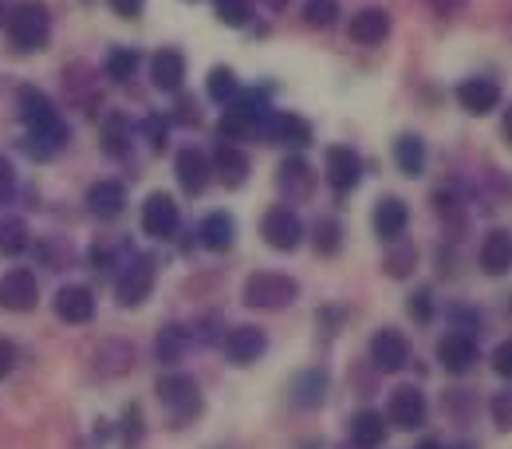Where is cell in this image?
<instances>
[{"instance_id":"cell-19","label":"cell","mask_w":512,"mask_h":449,"mask_svg":"<svg viewBox=\"0 0 512 449\" xmlns=\"http://www.w3.org/2000/svg\"><path fill=\"white\" fill-rule=\"evenodd\" d=\"M327 386H331V379H327L323 367H304V371L292 379V386H288L292 406H296V410H320L323 398H327Z\"/></svg>"},{"instance_id":"cell-24","label":"cell","mask_w":512,"mask_h":449,"mask_svg":"<svg viewBox=\"0 0 512 449\" xmlns=\"http://www.w3.org/2000/svg\"><path fill=\"white\" fill-rule=\"evenodd\" d=\"M150 75H154V87L162 95H178L182 83H186V56L178 48H162L154 56V64H150Z\"/></svg>"},{"instance_id":"cell-16","label":"cell","mask_w":512,"mask_h":449,"mask_svg":"<svg viewBox=\"0 0 512 449\" xmlns=\"http://www.w3.org/2000/svg\"><path fill=\"white\" fill-rule=\"evenodd\" d=\"M457 103H461V111H469V115H489V111L501 107V87H497V79L473 75V79H465V83L457 87Z\"/></svg>"},{"instance_id":"cell-36","label":"cell","mask_w":512,"mask_h":449,"mask_svg":"<svg viewBox=\"0 0 512 449\" xmlns=\"http://www.w3.org/2000/svg\"><path fill=\"white\" fill-rule=\"evenodd\" d=\"M142 438H146V418H142V406L130 402L119 418V442H123V449H138Z\"/></svg>"},{"instance_id":"cell-39","label":"cell","mask_w":512,"mask_h":449,"mask_svg":"<svg viewBox=\"0 0 512 449\" xmlns=\"http://www.w3.org/2000/svg\"><path fill=\"white\" fill-rule=\"evenodd\" d=\"M134 71H138V52H134V48H111V56H107V75H111L115 83H127Z\"/></svg>"},{"instance_id":"cell-2","label":"cell","mask_w":512,"mask_h":449,"mask_svg":"<svg viewBox=\"0 0 512 449\" xmlns=\"http://www.w3.org/2000/svg\"><path fill=\"white\" fill-rule=\"evenodd\" d=\"M245 308L253 312H284L300 300V284L284 272H253L245 280V292H241Z\"/></svg>"},{"instance_id":"cell-14","label":"cell","mask_w":512,"mask_h":449,"mask_svg":"<svg viewBox=\"0 0 512 449\" xmlns=\"http://www.w3.org/2000/svg\"><path fill=\"white\" fill-rule=\"evenodd\" d=\"M174 174H178V186L190 193V197H197V193H205L209 178H213V158L201 154L197 146H186V150L174 158Z\"/></svg>"},{"instance_id":"cell-44","label":"cell","mask_w":512,"mask_h":449,"mask_svg":"<svg viewBox=\"0 0 512 449\" xmlns=\"http://www.w3.org/2000/svg\"><path fill=\"white\" fill-rule=\"evenodd\" d=\"M12 190H16V170H12V162L0 154V205L12 197Z\"/></svg>"},{"instance_id":"cell-41","label":"cell","mask_w":512,"mask_h":449,"mask_svg":"<svg viewBox=\"0 0 512 449\" xmlns=\"http://www.w3.org/2000/svg\"><path fill=\"white\" fill-rule=\"evenodd\" d=\"M406 312H410V320H414V323L434 320V296H430V288L410 292V296H406Z\"/></svg>"},{"instance_id":"cell-13","label":"cell","mask_w":512,"mask_h":449,"mask_svg":"<svg viewBox=\"0 0 512 449\" xmlns=\"http://www.w3.org/2000/svg\"><path fill=\"white\" fill-rule=\"evenodd\" d=\"M56 320L71 323V327L91 323L95 320V292L87 284H64L56 292Z\"/></svg>"},{"instance_id":"cell-49","label":"cell","mask_w":512,"mask_h":449,"mask_svg":"<svg viewBox=\"0 0 512 449\" xmlns=\"http://www.w3.org/2000/svg\"><path fill=\"white\" fill-rule=\"evenodd\" d=\"M426 4H430L438 16H453V12H461L469 0H426Z\"/></svg>"},{"instance_id":"cell-15","label":"cell","mask_w":512,"mask_h":449,"mask_svg":"<svg viewBox=\"0 0 512 449\" xmlns=\"http://www.w3.org/2000/svg\"><path fill=\"white\" fill-rule=\"evenodd\" d=\"M276 186H280V193H284L288 201H308L312 190H316V170H312L300 154H292V158L280 162V170H276Z\"/></svg>"},{"instance_id":"cell-11","label":"cell","mask_w":512,"mask_h":449,"mask_svg":"<svg viewBox=\"0 0 512 449\" xmlns=\"http://www.w3.org/2000/svg\"><path fill=\"white\" fill-rule=\"evenodd\" d=\"M221 347H225V359L233 363V367H253L256 359L268 351V335L253 327V323H241V327H233L225 339H221Z\"/></svg>"},{"instance_id":"cell-29","label":"cell","mask_w":512,"mask_h":449,"mask_svg":"<svg viewBox=\"0 0 512 449\" xmlns=\"http://www.w3.org/2000/svg\"><path fill=\"white\" fill-rule=\"evenodd\" d=\"M351 446L355 449H379L386 446V418L383 410H359L351 418Z\"/></svg>"},{"instance_id":"cell-26","label":"cell","mask_w":512,"mask_h":449,"mask_svg":"<svg viewBox=\"0 0 512 449\" xmlns=\"http://www.w3.org/2000/svg\"><path fill=\"white\" fill-rule=\"evenodd\" d=\"M67 142H71V130L67 123H52V127L44 130H28V138H24V154L28 158H36V162H48V158H56L60 150H64Z\"/></svg>"},{"instance_id":"cell-17","label":"cell","mask_w":512,"mask_h":449,"mask_svg":"<svg viewBox=\"0 0 512 449\" xmlns=\"http://www.w3.org/2000/svg\"><path fill=\"white\" fill-rule=\"evenodd\" d=\"M16 111H20V123L28 130H44V127H52V123H60L56 103H52L40 87H20V91H16Z\"/></svg>"},{"instance_id":"cell-7","label":"cell","mask_w":512,"mask_h":449,"mask_svg":"<svg viewBox=\"0 0 512 449\" xmlns=\"http://www.w3.org/2000/svg\"><path fill=\"white\" fill-rule=\"evenodd\" d=\"M430 418V402L418 386H398L390 390V402H386V422H394L398 430H422Z\"/></svg>"},{"instance_id":"cell-4","label":"cell","mask_w":512,"mask_h":449,"mask_svg":"<svg viewBox=\"0 0 512 449\" xmlns=\"http://www.w3.org/2000/svg\"><path fill=\"white\" fill-rule=\"evenodd\" d=\"M154 280H158V257L154 253H138L123 264V272L115 276V300L119 308H138L150 300L154 292Z\"/></svg>"},{"instance_id":"cell-5","label":"cell","mask_w":512,"mask_h":449,"mask_svg":"<svg viewBox=\"0 0 512 449\" xmlns=\"http://www.w3.org/2000/svg\"><path fill=\"white\" fill-rule=\"evenodd\" d=\"M260 237H264L268 249H276V253H292V249H300V241H304V221H300L296 209H288V205H272V209L260 217Z\"/></svg>"},{"instance_id":"cell-20","label":"cell","mask_w":512,"mask_h":449,"mask_svg":"<svg viewBox=\"0 0 512 449\" xmlns=\"http://www.w3.org/2000/svg\"><path fill=\"white\" fill-rule=\"evenodd\" d=\"M260 138H272V142H284V146H312V123L300 119V115H284V111H272L268 123H264V134Z\"/></svg>"},{"instance_id":"cell-38","label":"cell","mask_w":512,"mask_h":449,"mask_svg":"<svg viewBox=\"0 0 512 449\" xmlns=\"http://www.w3.org/2000/svg\"><path fill=\"white\" fill-rule=\"evenodd\" d=\"M213 16L225 28H245L253 16V0H213Z\"/></svg>"},{"instance_id":"cell-48","label":"cell","mask_w":512,"mask_h":449,"mask_svg":"<svg viewBox=\"0 0 512 449\" xmlns=\"http://www.w3.org/2000/svg\"><path fill=\"white\" fill-rule=\"evenodd\" d=\"M316 320L323 323V331H327V335H335V331H339V323H343V308H323Z\"/></svg>"},{"instance_id":"cell-25","label":"cell","mask_w":512,"mask_h":449,"mask_svg":"<svg viewBox=\"0 0 512 449\" xmlns=\"http://www.w3.org/2000/svg\"><path fill=\"white\" fill-rule=\"evenodd\" d=\"M95 371L107 379H119V375L134 371V347L127 339H103L95 347Z\"/></svg>"},{"instance_id":"cell-31","label":"cell","mask_w":512,"mask_h":449,"mask_svg":"<svg viewBox=\"0 0 512 449\" xmlns=\"http://www.w3.org/2000/svg\"><path fill=\"white\" fill-rule=\"evenodd\" d=\"M190 351V331L182 323H166L154 339V355L158 363H182V355Z\"/></svg>"},{"instance_id":"cell-1","label":"cell","mask_w":512,"mask_h":449,"mask_svg":"<svg viewBox=\"0 0 512 449\" xmlns=\"http://www.w3.org/2000/svg\"><path fill=\"white\" fill-rule=\"evenodd\" d=\"M4 28H8V40L16 52H44L52 40V12L44 0H20L8 12Z\"/></svg>"},{"instance_id":"cell-35","label":"cell","mask_w":512,"mask_h":449,"mask_svg":"<svg viewBox=\"0 0 512 449\" xmlns=\"http://www.w3.org/2000/svg\"><path fill=\"white\" fill-rule=\"evenodd\" d=\"M414 268H418V249L414 245H398L383 257V272L390 280H406V276H414Z\"/></svg>"},{"instance_id":"cell-43","label":"cell","mask_w":512,"mask_h":449,"mask_svg":"<svg viewBox=\"0 0 512 449\" xmlns=\"http://www.w3.org/2000/svg\"><path fill=\"white\" fill-rule=\"evenodd\" d=\"M493 371H497L501 379H509V383H512V339L497 343V351H493Z\"/></svg>"},{"instance_id":"cell-55","label":"cell","mask_w":512,"mask_h":449,"mask_svg":"<svg viewBox=\"0 0 512 449\" xmlns=\"http://www.w3.org/2000/svg\"><path fill=\"white\" fill-rule=\"evenodd\" d=\"M501 130H505V138L512 142V107L505 111V123H501Z\"/></svg>"},{"instance_id":"cell-37","label":"cell","mask_w":512,"mask_h":449,"mask_svg":"<svg viewBox=\"0 0 512 449\" xmlns=\"http://www.w3.org/2000/svg\"><path fill=\"white\" fill-rule=\"evenodd\" d=\"M241 95V83L233 75V67H213L209 71V99L213 103H233Z\"/></svg>"},{"instance_id":"cell-33","label":"cell","mask_w":512,"mask_h":449,"mask_svg":"<svg viewBox=\"0 0 512 449\" xmlns=\"http://www.w3.org/2000/svg\"><path fill=\"white\" fill-rule=\"evenodd\" d=\"M28 249V225L20 217H0V257H20Z\"/></svg>"},{"instance_id":"cell-57","label":"cell","mask_w":512,"mask_h":449,"mask_svg":"<svg viewBox=\"0 0 512 449\" xmlns=\"http://www.w3.org/2000/svg\"><path fill=\"white\" fill-rule=\"evenodd\" d=\"M453 449H477L473 442H461V446H453Z\"/></svg>"},{"instance_id":"cell-46","label":"cell","mask_w":512,"mask_h":449,"mask_svg":"<svg viewBox=\"0 0 512 449\" xmlns=\"http://www.w3.org/2000/svg\"><path fill=\"white\" fill-rule=\"evenodd\" d=\"M107 4H111V12H115V16H123V20L142 16V8H146V0H107Z\"/></svg>"},{"instance_id":"cell-8","label":"cell","mask_w":512,"mask_h":449,"mask_svg":"<svg viewBox=\"0 0 512 449\" xmlns=\"http://www.w3.org/2000/svg\"><path fill=\"white\" fill-rule=\"evenodd\" d=\"M40 304V280L28 268H12L0 276V308L4 312H32Z\"/></svg>"},{"instance_id":"cell-47","label":"cell","mask_w":512,"mask_h":449,"mask_svg":"<svg viewBox=\"0 0 512 449\" xmlns=\"http://www.w3.org/2000/svg\"><path fill=\"white\" fill-rule=\"evenodd\" d=\"M146 134H150V146L162 154V150H166V123H162L158 115H154V119H146Z\"/></svg>"},{"instance_id":"cell-22","label":"cell","mask_w":512,"mask_h":449,"mask_svg":"<svg viewBox=\"0 0 512 449\" xmlns=\"http://www.w3.org/2000/svg\"><path fill=\"white\" fill-rule=\"evenodd\" d=\"M249 154L241 150V146H233V142H221L217 146V154H213V174L229 186V190H241L245 182H249Z\"/></svg>"},{"instance_id":"cell-21","label":"cell","mask_w":512,"mask_h":449,"mask_svg":"<svg viewBox=\"0 0 512 449\" xmlns=\"http://www.w3.org/2000/svg\"><path fill=\"white\" fill-rule=\"evenodd\" d=\"M477 260H481V272H485V276H509L512 272V233L509 229H493V233H485Z\"/></svg>"},{"instance_id":"cell-53","label":"cell","mask_w":512,"mask_h":449,"mask_svg":"<svg viewBox=\"0 0 512 449\" xmlns=\"http://www.w3.org/2000/svg\"><path fill=\"white\" fill-rule=\"evenodd\" d=\"M107 438H111V426H107V422H99V426H95V442H99V449H103Z\"/></svg>"},{"instance_id":"cell-52","label":"cell","mask_w":512,"mask_h":449,"mask_svg":"<svg viewBox=\"0 0 512 449\" xmlns=\"http://www.w3.org/2000/svg\"><path fill=\"white\" fill-rule=\"evenodd\" d=\"M178 123H197V107L190 99H178Z\"/></svg>"},{"instance_id":"cell-12","label":"cell","mask_w":512,"mask_h":449,"mask_svg":"<svg viewBox=\"0 0 512 449\" xmlns=\"http://www.w3.org/2000/svg\"><path fill=\"white\" fill-rule=\"evenodd\" d=\"M438 363L449 375H469L477 367V339L469 331H449L438 339Z\"/></svg>"},{"instance_id":"cell-32","label":"cell","mask_w":512,"mask_h":449,"mask_svg":"<svg viewBox=\"0 0 512 449\" xmlns=\"http://www.w3.org/2000/svg\"><path fill=\"white\" fill-rule=\"evenodd\" d=\"M103 150L111 158H127L130 154V119L123 111H111L103 119Z\"/></svg>"},{"instance_id":"cell-6","label":"cell","mask_w":512,"mask_h":449,"mask_svg":"<svg viewBox=\"0 0 512 449\" xmlns=\"http://www.w3.org/2000/svg\"><path fill=\"white\" fill-rule=\"evenodd\" d=\"M182 229V213H178V201L170 193H150L142 201V233L154 237V241H174Z\"/></svg>"},{"instance_id":"cell-56","label":"cell","mask_w":512,"mask_h":449,"mask_svg":"<svg viewBox=\"0 0 512 449\" xmlns=\"http://www.w3.org/2000/svg\"><path fill=\"white\" fill-rule=\"evenodd\" d=\"M264 4H268V8H276V12H280V8H288V0H264Z\"/></svg>"},{"instance_id":"cell-51","label":"cell","mask_w":512,"mask_h":449,"mask_svg":"<svg viewBox=\"0 0 512 449\" xmlns=\"http://www.w3.org/2000/svg\"><path fill=\"white\" fill-rule=\"evenodd\" d=\"M91 268H95V272H107V268H111V249H99V245H95V249H91Z\"/></svg>"},{"instance_id":"cell-30","label":"cell","mask_w":512,"mask_h":449,"mask_svg":"<svg viewBox=\"0 0 512 449\" xmlns=\"http://www.w3.org/2000/svg\"><path fill=\"white\" fill-rule=\"evenodd\" d=\"M394 162L406 178H422L426 174V142L418 134H398L394 138Z\"/></svg>"},{"instance_id":"cell-9","label":"cell","mask_w":512,"mask_h":449,"mask_svg":"<svg viewBox=\"0 0 512 449\" xmlns=\"http://www.w3.org/2000/svg\"><path fill=\"white\" fill-rule=\"evenodd\" d=\"M323 178L335 193H351L363 178V162L351 146H327L323 154Z\"/></svg>"},{"instance_id":"cell-59","label":"cell","mask_w":512,"mask_h":449,"mask_svg":"<svg viewBox=\"0 0 512 449\" xmlns=\"http://www.w3.org/2000/svg\"><path fill=\"white\" fill-rule=\"evenodd\" d=\"M347 449H351V446H347Z\"/></svg>"},{"instance_id":"cell-10","label":"cell","mask_w":512,"mask_h":449,"mask_svg":"<svg viewBox=\"0 0 512 449\" xmlns=\"http://www.w3.org/2000/svg\"><path fill=\"white\" fill-rule=\"evenodd\" d=\"M406 359H410V343H406V335L398 327H379L371 335V363H375V371L394 375V371L406 367Z\"/></svg>"},{"instance_id":"cell-23","label":"cell","mask_w":512,"mask_h":449,"mask_svg":"<svg viewBox=\"0 0 512 449\" xmlns=\"http://www.w3.org/2000/svg\"><path fill=\"white\" fill-rule=\"evenodd\" d=\"M197 241H201L209 253H229L233 241H237V221H233V213H225V209L209 213V217L197 225Z\"/></svg>"},{"instance_id":"cell-3","label":"cell","mask_w":512,"mask_h":449,"mask_svg":"<svg viewBox=\"0 0 512 449\" xmlns=\"http://www.w3.org/2000/svg\"><path fill=\"white\" fill-rule=\"evenodd\" d=\"M154 394H158L162 410L170 414V426H190L205 410V398H201V390L190 375H162L154 383Z\"/></svg>"},{"instance_id":"cell-58","label":"cell","mask_w":512,"mask_h":449,"mask_svg":"<svg viewBox=\"0 0 512 449\" xmlns=\"http://www.w3.org/2000/svg\"><path fill=\"white\" fill-rule=\"evenodd\" d=\"M0 4H4V0H0Z\"/></svg>"},{"instance_id":"cell-34","label":"cell","mask_w":512,"mask_h":449,"mask_svg":"<svg viewBox=\"0 0 512 449\" xmlns=\"http://www.w3.org/2000/svg\"><path fill=\"white\" fill-rule=\"evenodd\" d=\"M312 245L320 257H335L343 249V225L335 217H320L316 221V233H312Z\"/></svg>"},{"instance_id":"cell-42","label":"cell","mask_w":512,"mask_h":449,"mask_svg":"<svg viewBox=\"0 0 512 449\" xmlns=\"http://www.w3.org/2000/svg\"><path fill=\"white\" fill-rule=\"evenodd\" d=\"M489 414H493V426L509 434L512 430V390H501V394L489 398Z\"/></svg>"},{"instance_id":"cell-40","label":"cell","mask_w":512,"mask_h":449,"mask_svg":"<svg viewBox=\"0 0 512 449\" xmlns=\"http://www.w3.org/2000/svg\"><path fill=\"white\" fill-rule=\"evenodd\" d=\"M339 16V0H304V20L312 28H331Z\"/></svg>"},{"instance_id":"cell-28","label":"cell","mask_w":512,"mask_h":449,"mask_svg":"<svg viewBox=\"0 0 512 449\" xmlns=\"http://www.w3.org/2000/svg\"><path fill=\"white\" fill-rule=\"evenodd\" d=\"M87 209H91L95 217H103V221L119 217V213L127 209V186H123V182H111V178L95 182V186L87 190Z\"/></svg>"},{"instance_id":"cell-27","label":"cell","mask_w":512,"mask_h":449,"mask_svg":"<svg viewBox=\"0 0 512 449\" xmlns=\"http://www.w3.org/2000/svg\"><path fill=\"white\" fill-rule=\"evenodd\" d=\"M351 40L355 44H383L386 36H390V12L386 8H359L355 16H351Z\"/></svg>"},{"instance_id":"cell-54","label":"cell","mask_w":512,"mask_h":449,"mask_svg":"<svg viewBox=\"0 0 512 449\" xmlns=\"http://www.w3.org/2000/svg\"><path fill=\"white\" fill-rule=\"evenodd\" d=\"M414 449H453V446H442V442H438V438H426V442H422V446H414Z\"/></svg>"},{"instance_id":"cell-50","label":"cell","mask_w":512,"mask_h":449,"mask_svg":"<svg viewBox=\"0 0 512 449\" xmlns=\"http://www.w3.org/2000/svg\"><path fill=\"white\" fill-rule=\"evenodd\" d=\"M449 316H457V323H465V327H477V331H481V312H473V308H449Z\"/></svg>"},{"instance_id":"cell-45","label":"cell","mask_w":512,"mask_h":449,"mask_svg":"<svg viewBox=\"0 0 512 449\" xmlns=\"http://www.w3.org/2000/svg\"><path fill=\"white\" fill-rule=\"evenodd\" d=\"M12 367H16V343L0 335V383L12 375Z\"/></svg>"},{"instance_id":"cell-18","label":"cell","mask_w":512,"mask_h":449,"mask_svg":"<svg viewBox=\"0 0 512 449\" xmlns=\"http://www.w3.org/2000/svg\"><path fill=\"white\" fill-rule=\"evenodd\" d=\"M371 225H375L379 241H398L406 233V225H410V205L402 197H379L375 213H371Z\"/></svg>"}]
</instances>
